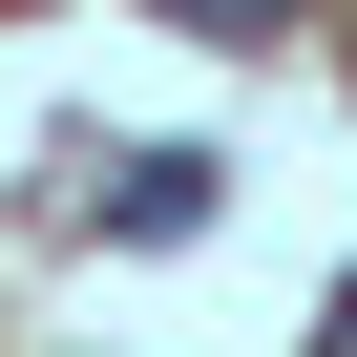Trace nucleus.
<instances>
[{"label":"nucleus","mask_w":357,"mask_h":357,"mask_svg":"<svg viewBox=\"0 0 357 357\" xmlns=\"http://www.w3.org/2000/svg\"><path fill=\"white\" fill-rule=\"evenodd\" d=\"M168 22H211V43H252V22H294V0H168Z\"/></svg>","instance_id":"1"},{"label":"nucleus","mask_w":357,"mask_h":357,"mask_svg":"<svg viewBox=\"0 0 357 357\" xmlns=\"http://www.w3.org/2000/svg\"><path fill=\"white\" fill-rule=\"evenodd\" d=\"M336 357H357V294H336Z\"/></svg>","instance_id":"2"}]
</instances>
